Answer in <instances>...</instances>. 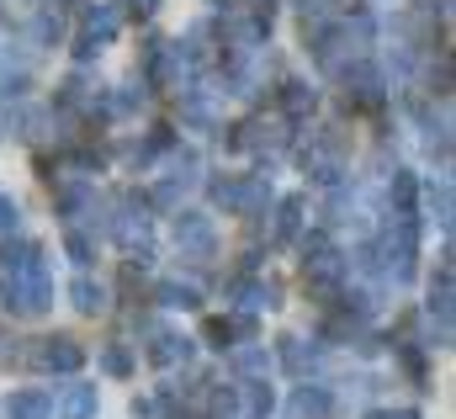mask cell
Segmentation results:
<instances>
[{
	"label": "cell",
	"mask_w": 456,
	"mask_h": 419,
	"mask_svg": "<svg viewBox=\"0 0 456 419\" xmlns=\"http://www.w3.org/2000/svg\"><path fill=\"white\" fill-rule=\"evenodd\" d=\"M75 308L96 314V308H102V287H91V282H75Z\"/></svg>",
	"instance_id": "obj_1"
},
{
	"label": "cell",
	"mask_w": 456,
	"mask_h": 419,
	"mask_svg": "<svg viewBox=\"0 0 456 419\" xmlns=\"http://www.w3.org/2000/svg\"><path fill=\"white\" fill-rule=\"evenodd\" d=\"M154 5H159V0H133V11H138V16H149Z\"/></svg>",
	"instance_id": "obj_3"
},
{
	"label": "cell",
	"mask_w": 456,
	"mask_h": 419,
	"mask_svg": "<svg viewBox=\"0 0 456 419\" xmlns=\"http://www.w3.org/2000/svg\"><path fill=\"white\" fill-rule=\"evenodd\" d=\"M11 228H16V202L0 192V234H11Z\"/></svg>",
	"instance_id": "obj_2"
}]
</instances>
